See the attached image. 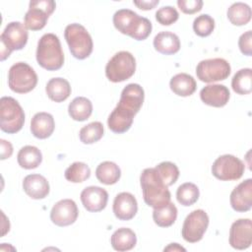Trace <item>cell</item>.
Listing matches in <instances>:
<instances>
[{
	"instance_id": "1",
	"label": "cell",
	"mask_w": 252,
	"mask_h": 252,
	"mask_svg": "<svg viewBox=\"0 0 252 252\" xmlns=\"http://www.w3.org/2000/svg\"><path fill=\"white\" fill-rule=\"evenodd\" d=\"M145 203L154 208H161L170 202V192L155 167L145 168L140 176Z\"/></svg>"
},
{
	"instance_id": "2",
	"label": "cell",
	"mask_w": 252,
	"mask_h": 252,
	"mask_svg": "<svg viewBox=\"0 0 252 252\" xmlns=\"http://www.w3.org/2000/svg\"><path fill=\"white\" fill-rule=\"evenodd\" d=\"M115 29L123 34L136 40H145L152 32V23L149 19L139 16L130 9H120L113 15Z\"/></svg>"
},
{
	"instance_id": "3",
	"label": "cell",
	"mask_w": 252,
	"mask_h": 252,
	"mask_svg": "<svg viewBox=\"0 0 252 252\" xmlns=\"http://www.w3.org/2000/svg\"><path fill=\"white\" fill-rule=\"evenodd\" d=\"M36 61L47 71L59 70L64 64V53L58 36L54 33L43 34L36 48Z\"/></svg>"
},
{
	"instance_id": "4",
	"label": "cell",
	"mask_w": 252,
	"mask_h": 252,
	"mask_svg": "<svg viewBox=\"0 0 252 252\" xmlns=\"http://www.w3.org/2000/svg\"><path fill=\"white\" fill-rule=\"evenodd\" d=\"M64 37L68 43L71 54L83 60L88 58L93 52V39L87 29L80 24H70L65 28Z\"/></svg>"
},
{
	"instance_id": "5",
	"label": "cell",
	"mask_w": 252,
	"mask_h": 252,
	"mask_svg": "<svg viewBox=\"0 0 252 252\" xmlns=\"http://www.w3.org/2000/svg\"><path fill=\"white\" fill-rule=\"evenodd\" d=\"M25 123V112L20 103L11 96L0 99V128L8 134L19 132Z\"/></svg>"
},
{
	"instance_id": "6",
	"label": "cell",
	"mask_w": 252,
	"mask_h": 252,
	"mask_svg": "<svg viewBox=\"0 0 252 252\" xmlns=\"http://www.w3.org/2000/svg\"><path fill=\"white\" fill-rule=\"evenodd\" d=\"M136 71V59L129 51L115 53L105 66V76L112 83L130 79Z\"/></svg>"
},
{
	"instance_id": "7",
	"label": "cell",
	"mask_w": 252,
	"mask_h": 252,
	"mask_svg": "<svg viewBox=\"0 0 252 252\" xmlns=\"http://www.w3.org/2000/svg\"><path fill=\"white\" fill-rule=\"evenodd\" d=\"M28 29L21 22L9 23L0 35L1 61L10 56L14 50L23 49L28 42Z\"/></svg>"
},
{
	"instance_id": "8",
	"label": "cell",
	"mask_w": 252,
	"mask_h": 252,
	"mask_svg": "<svg viewBox=\"0 0 252 252\" xmlns=\"http://www.w3.org/2000/svg\"><path fill=\"white\" fill-rule=\"evenodd\" d=\"M37 84L35 71L25 62L13 64L8 72V86L17 94H27L32 91Z\"/></svg>"
},
{
	"instance_id": "9",
	"label": "cell",
	"mask_w": 252,
	"mask_h": 252,
	"mask_svg": "<svg viewBox=\"0 0 252 252\" xmlns=\"http://www.w3.org/2000/svg\"><path fill=\"white\" fill-rule=\"evenodd\" d=\"M56 4L52 0H33L29 4V10L24 17V25L28 30L39 31L47 23L54 12Z\"/></svg>"
},
{
	"instance_id": "10",
	"label": "cell",
	"mask_w": 252,
	"mask_h": 252,
	"mask_svg": "<svg viewBox=\"0 0 252 252\" xmlns=\"http://www.w3.org/2000/svg\"><path fill=\"white\" fill-rule=\"evenodd\" d=\"M245 164L241 159L232 155L219 157L212 165L213 175L221 181L237 180L242 177Z\"/></svg>"
},
{
	"instance_id": "11",
	"label": "cell",
	"mask_w": 252,
	"mask_h": 252,
	"mask_svg": "<svg viewBox=\"0 0 252 252\" xmlns=\"http://www.w3.org/2000/svg\"><path fill=\"white\" fill-rule=\"evenodd\" d=\"M229 63L223 58L205 59L196 67L197 78L205 83H213L225 80L230 74Z\"/></svg>"
},
{
	"instance_id": "12",
	"label": "cell",
	"mask_w": 252,
	"mask_h": 252,
	"mask_svg": "<svg viewBox=\"0 0 252 252\" xmlns=\"http://www.w3.org/2000/svg\"><path fill=\"white\" fill-rule=\"evenodd\" d=\"M209 225V216L204 210H195L191 212L184 220L181 235L189 243L200 241Z\"/></svg>"
},
{
	"instance_id": "13",
	"label": "cell",
	"mask_w": 252,
	"mask_h": 252,
	"mask_svg": "<svg viewBox=\"0 0 252 252\" xmlns=\"http://www.w3.org/2000/svg\"><path fill=\"white\" fill-rule=\"evenodd\" d=\"M145 98L143 88L139 84H128L121 92L120 99L116 107L132 116L141 109Z\"/></svg>"
},
{
	"instance_id": "14",
	"label": "cell",
	"mask_w": 252,
	"mask_h": 252,
	"mask_svg": "<svg viewBox=\"0 0 252 252\" xmlns=\"http://www.w3.org/2000/svg\"><path fill=\"white\" fill-rule=\"evenodd\" d=\"M252 243V221L250 219L235 220L229 229V244L237 250H244Z\"/></svg>"
},
{
	"instance_id": "15",
	"label": "cell",
	"mask_w": 252,
	"mask_h": 252,
	"mask_svg": "<svg viewBox=\"0 0 252 252\" xmlns=\"http://www.w3.org/2000/svg\"><path fill=\"white\" fill-rule=\"evenodd\" d=\"M79 210L72 199H63L54 204L50 212V220L57 226L73 224L78 218Z\"/></svg>"
},
{
	"instance_id": "16",
	"label": "cell",
	"mask_w": 252,
	"mask_h": 252,
	"mask_svg": "<svg viewBox=\"0 0 252 252\" xmlns=\"http://www.w3.org/2000/svg\"><path fill=\"white\" fill-rule=\"evenodd\" d=\"M108 193L98 186L86 187L81 193V201L84 208L92 213L102 211L107 204Z\"/></svg>"
},
{
	"instance_id": "17",
	"label": "cell",
	"mask_w": 252,
	"mask_h": 252,
	"mask_svg": "<svg viewBox=\"0 0 252 252\" xmlns=\"http://www.w3.org/2000/svg\"><path fill=\"white\" fill-rule=\"evenodd\" d=\"M231 208L240 213L247 212L252 207V179L248 178L239 183L230 193Z\"/></svg>"
},
{
	"instance_id": "18",
	"label": "cell",
	"mask_w": 252,
	"mask_h": 252,
	"mask_svg": "<svg viewBox=\"0 0 252 252\" xmlns=\"http://www.w3.org/2000/svg\"><path fill=\"white\" fill-rule=\"evenodd\" d=\"M113 213L120 220H132L138 212V203L134 195L129 192H121L113 201Z\"/></svg>"
},
{
	"instance_id": "19",
	"label": "cell",
	"mask_w": 252,
	"mask_h": 252,
	"mask_svg": "<svg viewBox=\"0 0 252 252\" xmlns=\"http://www.w3.org/2000/svg\"><path fill=\"white\" fill-rule=\"evenodd\" d=\"M201 100L213 107L224 106L230 97L229 90L224 85L213 84L204 87L200 92Z\"/></svg>"
},
{
	"instance_id": "20",
	"label": "cell",
	"mask_w": 252,
	"mask_h": 252,
	"mask_svg": "<svg viewBox=\"0 0 252 252\" xmlns=\"http://www.w3.org/2000/svg\"><path fill=\"white\" fill-rule=\"evenodd\" d=\"M23 189L25 193L34 200L45 198L49 194V183L40 174H29L24 178Z\"/></svg>"
},
{
	"instance_id": "21",
	"label": "cell",
	"mask_w": 252,
	"mask_h": 252,
	"mask_svg": "<svg viewBox=\"0 0 252 252\" xmlns=\"http://www.w3.org/2000/svg\"><path fill=\"white\" fill-rule=\"evenodd\" d=\"M55 122L50 113L37 112L31 121V132L37 139H47L54 131Z\"/></svg>"
},
{
	"instance_id": "22",
	"label": "cell",
	"mask_w": 252,
	"mask_h": 252,
	"mask_svg": "<svg viewBox=\"0 0 252 252\" xmlns=\"http://www.w3.org/2000/svg\"><path fill=\"white\" fill-rule=\"evenodd\" d=\"M154 47L164 55L175 54L180 49V39L171 32H160L154 38Z\"/></svg>"
},
{
	"instance_id": "23",
	"label": "cell",
	"mask_w": 252,
	"mask_h": 252,
	"mask_svg": "<svg viewBox=\"0 0 252 252\" xmlns=\"http://www.w3.org/2000/svg\"><path fill=\"white\" fill-rule=\"evenodd\" d=\"M110 243L112 248L116 251H129L135 247L137 243V236L131 228L120 227L111 235Z\"/></svg>"
},
{
	"instance_id": "24",
	"label": "cell",
	"mask_w": 252,
	"mask_h": 252,
	"mask_svg": "<svg viewBox=\"0 0 252 252\" xmlns=\"http://www.w3.org/2000/svg\"><path fill=\"white\" fill-rule=\"evenodd\" d=\"M47 96L55 102L66 100L71 94V86L66 79L57 77L50 79L45 87Z\"/></svg>"
},
{
	"instance_id": "25",
	"label": "cell",
	"mask_w": 252,
	"mask_h": 252,
	"mask_svg": "<svg viewBox=\"0 0 252 252\" xmlns=\"http://www.w3.org/2000/svg\"><path fill=\"white\" fill-rule=\"evenodd\" d=\"M169 87L175 94L179 96H189L195 93L197 84L191 75L179 73L170 79Z\"/></svg>"
},
{
	"instance_id": "26",
	"label": "cell",
	"mask_w": 252,
	"mask_h": 252,
	"mask_svg": "<svg viewBox=\"0 0 252 252\" xmlns=\"http://www.w3.org/2000/svg\"><path fill=\"white\" fill-rule=\"evenodd\" d=\"M68 113L75 121H85L93 113V103L85 96H77L69 103Z\"/></svg>"
},
{
	"instance_id": "27",
	"label": "cell",
	"mask_w": 252,
	"mask_h": 252,
	"mask_svg": "<svg viewBox=\"0 0 252 252\" xmlns=\"http://www.w3.org/2000/svg\"><path fill=\"white\" fill-rule=\"evenodd\" d=\"M133 119L134 116L115 107L108 116L107 126L113 133L122 134L131 128Z\"/></svg>"
},
{
	"instance_id": "28",
	"label": "cell",
	"mask_w": 252,
	"mask_h": 252,
	"mask_svg": "<svg viewBox=\"0 0 252 252\" xmlns=\"http://www.w3.org/2000/svg\"><path fill=\"white\" fill-rule=\"evenodd\" d=\"M18 163L25 169L36 168L42 161V154L38 148L34 146L23 147L17 156Z\"/></svg>"
},
{
	"instance_id": "29",
	"label": "cell",
	"mask_w": 252,
	"mask_h": 252,
	"mask_svg": "<svg viewBox=\"0 0 252 252\" xmlns=\"http://www.w3.org/2000/svg\"><path fill=\"white\" fill-rule=\"evenodd\" d=\"M95 176L100 183L112 185L120 179L121 170L115 162L106 160L97 165L95 169Z\"/></svg>"
},
{
	"instance_id": "30",
	"label": "cell",
	"mask_w": 252,
	"mask_h": 252,
	"mask_svg": "<svg viewBox=\"0 0 252 252\" xmlns=\"http://www.w3.org/2000/svg\"><path fill=\"white\" fill-rule=\"evenodd\" d=\"M227 19L234 26H245L251 20V8L243 2H235L227 9Z\"/></svg>"
},
{
	"instance_id": "31",
	"label": "cell",
	"mask_w": 252,
	"mask_h": 252,
	"mask_svg": "<svg viewBox=\"0 0 252 252\" xmlns=\"http://www.w3.org/2000/svg\"><path fill=\"white\" fill-rule=\"evenodd\" d=\"M177 218V208L172 202H169L161 208L154 209L153 220L155 223L160 227H168L172 225Z\"/></svg>"
},
{
	"instance_id": "32",
	"label": "cell",
	"mask_w": 252,
	"mask_h": 252,
	"mask_svg": "<svg viewBox=\"0 0 252 252\" xmlns=\"http://www.w3.org/2000/svg\"><path fill=\"white\" fill-rule=\"evenodd\" d=\"M232 90L238 94H248L252 92V70L243 68L238 70L231 80Z\"/></svg>"
},
{
	"instance_id": "33",
	"label": "cell",
	"mask_w": 252,
	"mask_h": 252,
	"mask_svg": "<svg viewBox=\"0 0 252 252\" xmlns=\"http://www.w3.org/2000/svg\"><path fill=\"white\" fill-rule=\"evenodd\" d=\"M200 196L199 188L191 182L181 184L176 191V199L178 203L184 207H189L195 204Z\"/></svg>"
},
{
	"instance_id": "34",
	"label": "cell",
	"mask_w": 252,
	"mask_h": 252,
	"mask_svg": "<svg viewBox=\"0 0 252 252\" xmlns=\"http://www.w3.org/2000/svg\"><path fill=\"white\" fill-rule=\"evenodd\" d=\"M103 125L99 121H94L82 127L79 132L80 140L83 144H94L99 141L103 136Z\"/></svg>"
},
{
	"instance_id": "35",
	"label": "cell",
	"mask_w": 252,
	"mask_h": 252,
	"mask_svg": "<svg viewBox=\"0 0 252 252\" xmlns=\"http://www.w3.org/2000/svg\"><path fill=\"white\" fill-rule=\"evenodd\" d=\"M64 176L70 182L81 183L90 178L91 169L85 162L75 161L65 170Z\"/></svg>"
},
{
	"instance_id": "36",
	"label": "cell",
	"mask_w": 252,
	"mask_h": 252,
	"mask_svg": "<svg viewBox=\"0 0 252 252\" xmlns=\"http://www.w3.org/2000/svg\"><path fill=\"white\" fill-rule=\"evenodd\" d=\"M155 168L167 187L173 185L179 177V169L173 162L162 161L158 163Z\"/></svg>"
},
{
	"instance_id": "37",
	"label": "cell",
	"mask_w": 252,
	"mask_h": 252,
	"mask_svg": "<svg viewBox=\"0 0 252 252\" xmlns=\"http://www.w3.org/2000/svg\"><path fill=\"white\" fill-rule=\"evenodd\" d=\"M215 29V20L208 14L198 16L193 22V30L195 33L201 37L210 35Z\"/></svg>"
},
{
	"instance_id": "38",
	"label": "cell",
	"mask_w": 252,
	"mask_h": 252,
	"mask_svg": "<svg viewBox=\"0 0 252 252\" xmlns=\"http://www.w3.org/2000/svg\"><path fill=\"white\" fill-rule=\"evenodd\" d=\"M179 18L177 10L171 6H164L156 12V20L162 26H170Z\"/></svg>"
},
{
	"instance_id": "39",
	"label": "cell",
	"mask_w": 252,
	"mask_h": 252,
	"mask_svg": "<svg viewBox=\"0 0 252 252\" xmlns=\"http://www.w3.org/2000/svg\"><path fill=\"white\" fill-rule=\"evenodd\" d=\"M177 5H178V8L184 14L192 15L201 11L203 7V1L202 0H178Z\"/></svg>"
},
{
	"instance_id": "40",
	"label": "cell",
	"mask_w": 252,
	"mask_h": 252,
	"mask_svg": "<svg viewBox=\"0 0 252 252\" xmlns=\"http://www.w3.org/2000/svg\"><path fill=\"white\" fill-rule=\"evenodd\" d=\"M251 41H252V32L251 31H247L240 35V37L238 39V46H239V49L242 54L251 56V54H252Z\"/></svg>"
},
{
	"instance_id": "41",
	"label": "cell",
	"mask_w": 252,
	"mask_h": 252,
	"mask_svg": "<svg viewBox=\"0 0 252 252\" xmlns=\"http://www.w3.org/2000/svg\"><path fill=\"white\" fill-rule=\"evenodd\" d=\"M1 145V159L9 158L13 154V146L9 141H6L4 139L0 140Z\"/></svg>"
},
{
	"instance_id": "42",
	"label": "cell",
	"mask_w": 252,
	"mask_h": 252,
	"mask_svg": "<svg viewBox=\"0 0 252 252\" xmlns=\"http://www.w3.org/2000/svg\"><path fill=\"white\" fill-rule=\"evenodd\" d=\"M133 3L141 10H152L159 3V1L158 0H150V1L141 0V1H133Z\"/></svg>"
},
{
	"instance_id": "43",
	"label": "cell",
	"mask_w": 252,
	"mask_h": 252,
	"mask_svg": "<svg viewBox=\"0 0 252 252\" xmlns=\"http://www.w3.org/2000/svg\"><path fill=\"white\" fill-rule=\"evenodd\" d=\"M163 251H186V249L180 246L178 243H170L163 249Z\"/></svg>"
}]
</instances>
